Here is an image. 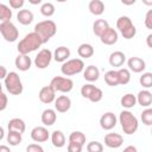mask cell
<instances>
[{
  "label": "cell",
  "mask_w": 152,
  "mask_h": 152,
  "mask_svg": "<svg viewBox=\"0 0 152 152\" xmlns=\"http://www.w3.org/2000/svg\"><path fill=\"white\" fill-rule=\"evenodd\" d=\"M43 44V40L42 38L39 37L38 33H36L34 31L31 32V33H27L18 44L17 49H18V52L20 55H28L30 52L37 50L40 45Z\"/></svg>",
  "instance_id": "obj_1"
},
{
  "label": "cell",
  "mask_w": 152,
  "mask_h": 152,
  "mask_svg": "<svg viewBox=\"0 0 152 152\" xmlns=\"http://www.w3.org/2000/svg\"><path fill=\"white\" fill-rule=\"evenodd\" d=\"M56 31L57 26L52 20H43L37 23L34 26V32L39 34V37L43 40V44L46 43L51 37H53L56 34Z\"/></svg>",
  "instance_id": "obj_2"
},
{
  "label": "cell",
  "mask_w": 152,
  "mask_h": 152,
  "mask_svg": "<svg viewBox=\"0 0 152 152\" xmlns=\"http://www.w3.org/2000/svg\"><path fill=\"white\" fill-rule=\"evenodd\" d=\"M119 121L124 133L126 134H133L138 129V119L129 110H122L119 115Z\"/></svg>",
  "instance_id": "obj_3"
},
{
  "label": "cell",
  "mask_w": 152,
  "mask_h": 152,
  "mask_svg": "<svg viewBox=\"0 0 152 152\" xmlns=\"http://www.w3.org/2000/svg\"><path fill=\"white\" fill-rule=\"evenodd\" d=\"M116 27L119 28V31L121 32L122 37L126 39H131L135 36L137 33V28L133 25L132 20L129 19V17L127 15H121L118 20H116Z\"/></svg>",
  "instance_id": "obj_4"
},
{
  "label": "cell",
  "mask_w": 152,
  "mask_h": 152,
  "mask_svg": "<svg viewBox=\"0 0 152 152\" xmlns=\"http://www.w3.org/2000/svg\"><path fill=\"white\" fill-rule=\"evenodd\" d=\"M5 87L12 95H19L23 93V83L19 75L14 71H10L5 78Z\"/></svg>",
  "instance_id": "obj_5"
},
{
  "label": "cell",
  "mask_w": 152,
  "mask_h": 152,
  "mask_svg": "<svg viewBox=\"0 0 152 152\" xmlns=\"http://www.w3.org/2000/svg\"><path fill=\"white\" fill-rule=\"evenodd\" d=\"M83 69H84L83 61L81 58H74V59H69V61L64 62L61 68V71L65 76H71V75L81 72Z\"/></svg>",
  "instance_id": "obj_6"
},
{
  "label": "cell",
  "mask_w": 152,
  "mask_h": 152,
  "mask_svg": "<svg viewBox=\"0 0 152 152\" xmlns=\"http://www.w3.org/2000/svg\"><path fill=\"white\" fill-rule=\"evenodd\" d=\"M50 86L56 90V91H62V93H69L72 87H74V82L71 78L69 77H63V76H55L51 82Z\"/></svg>",
  "instance_id": "obj_7"
},
{
  "label": "cell",
  "mask_w": 152,
  "mask_h": 152,
  "mask_svg": "<svg viewBox=\"0 0 152 152\" xmlns=\"http://www.w3.org/2000/svg\"><path fill=\"white\" fill-rule=\"evenodd\" d=\"M0 32L7 42H14V40H17V38L19 36L18 28L15 27V25L12 21L0 23Z\"/></svg>",
  "instance_id": "obj_8"
},
{
  "label": "cell",
  "mask_w": 152,
  "mask_h": 152,
  "mask_svg": "<svg viewBox=\"0 0 152 152\" xmlns=\"http://www.w3.org/2000/svg\"><path fill=\"white\" fill-rule=\"evenodd\" d=\"M52 57L53 55L49 49H42L34 58V64L38 69H45L50 64Z\"/></svg>",
  "instance_id": "obj_9"
},
{
  "label": "cell",
  "mask_w": 152,
  "mask_h": 152,
  "mask_svg": "<svg viewBox=\"0 0 152 152\" xmlns=\"http://www.w3.org/2000/svg\"><path fill=\"white\" fill-rule=\"evenodd\" d=\"M115 125H116V116H115L114 113L107 112V113L101 115V118H100V126L103 129L109 131L113 127H115Z\"/></svg>",
  "instance_id": "obj_10"
},
{
  "label": "cell",
  "mask_w": 152,
  "mask_h": 152,
  "mask_svg": "<svg viewBox=\"0 0 152 152\" xmlns=\"http://www.w3.org/2000/svg\"><path fill=\"white\" fill-rule=\"evenodd\" d=\"M104 144L110 148H118L124 144V138L119 133H108L104 137Z\"/></svg>",
  "instance_id": "obj_11"
},
{
  "label": "cell",
  "mask_w": 152,
  "mask_h": 152,
  "mask_svg": "<svg viewBox=\"0 0 152 152\" xmlns=\"http://www.w3.org/2000/svg\"><path fill=\"white\" fill-rule=\"evenodd\" d=\"M38 96L43 103H51L56 97V90L49 84V86H45L40 89Z\"/></svg>",
  "instance_id": "obj_12"
},
{
  "label": "cell",
  "mask_w": 152,
  "mask_h": 152,
  "mask_svg": "<svg viewBox=\"0 0 152 152\" xmlns=\"http://www.w3.org/2000/svg\"><path fill=\"white\" fill-rule=\"evenodd\" d=\"M31 138L36 142H44L49 139V131L43 126H37L31 131Z\"/></svg>",
  "instance_id": "obj_13"
},
{
  "label": "cell",
  "mask_w": 152,
  "mask_h": 152,
  "mask_svg": "<svg viewBox=\"0 0 152 152\" xmlns=\"http://www.w3.org/2000/svg\"><path fill=\"white\" fill-rule=\"evenodd\" d=\"M71 107V100L66 95H61L55 100V108L59 113H65Z\"/></svg>",
  "instance_id": "obj_14"
},
{
  "label": "cell",
  "mask_w": 152,
  "mask_h": 152,
  "mask_svg": "<svg viewBox=\"0 0 152 152\" xmlns=\"http://www.w3.org/2000/svg\"><path fill=\"white\" fill-rule=\"evenodd\" d=\"M127 64H128L129 70H132L133 72H141L146 68L145 61L141 59L140 57H131L127 61Z\"/></svg>",
  "instance_id": "obj_15"
},
{
  "label": "cell",
  "mask_w": 152,
  "mask_h": 152,
  "mask_svg": "<svg viewBox=\"0 0 152 152\" xmlns=\"http://www.w3.org/2000/svg\"><path fill=\"white\" fill-rule=\"evenodd\" d=\"M14 64H15V66H17L19 70L26 71V70H28V69L31 68L32 61H31V58H30L27 55H20V53H19V55L15 57Z\"/></svg>",
  "instance_id": "obj_16"
},
{
  "label": "cell",
  "mask_w": 152,
  "mask_h": 152,
  "mask_svg": "<svg viewBox=\"0 0 152 152\" xmlns=\"http://www.w3.org/2000/svg\"><path fill=\"white\" fill-rule=\"evenodd\" d=\"M100 39H101V42H102L103 44H106V45H113V44H115V43L118 42V32H116L114 28L109 27V28L100 37Z\"/></svg>",
  "instance_id": "obj_17"
},
{
  "label": "cell",
  "mask_w": 152,
  "mask_h": 152,
  "mask_svg": "<svg viewBox=\"0 0 152 152\" xmlns=\"http://www.w3.org/2000/svg\"><path fill=\"white\" fill-rule=\"evenodd\" d=\"M8 131H12V132H18V133H24L25 132V128H26V125L24 122V120L19 119V118H13L8 121Z\"/></svg>",
  "instance_id": "obj_18"
},
{
  "label": "cell",
  "mask_w": 152,
  "mask_h": 152,
  "mask_svg": "<svg viewBox=\"0 0 152 152\" xmlns=\"http://www.w3.org/2000/svg\"><path fill=\"white\" fill-rule=\"evenodd\" d=\"M125 61H126V56L122 51H114L109 56V64L114 68L121 66L125 63Z\"/></svg>",
  "instance_id": "obj_19"
},
{
  "label": "cell",
  "mask_w": 152,
  "mask_h": 152,
  "mask_svg": "<svg viewBox=\"0 0 152 152\" xmlns=\"http://www.w3.org/2000/svg\"><path fill=\"white\" fill-rule=\"evenodd\" d=\"M110 26L108 25V21L104 19H96L93 24V31L97 37H101Z\"/></svg>",
  "instance_id": "obj_20"
},
{
  "label": "cell",
  "mask_w": 152,
  "mask_h": 152,
  "mask_svg": "<svg viewBox=\"0 0 152 152\" xmlns=\"http://www.w3.org/2000/svg\"><path fill=\"white\" fill-rule=\"evenodd\" d=\"M56 119H57V115H56V112L51 108H48V109H44L43 113H42V122L45 125V126H51L56 122Z\"/></svg>",
  "instance_id": "obj_21"
},
{
  "label": "cell",
  "mask_w": 152,
  "mask_h": 152,
  "mask_svg": "<svg viewBox=\"0 0 152 152\" xmlns=\"http://www.w3.org/2000/svg\"><path fill=\"white\" fill-rule=\"evenodd\" d=\"M100 76V70L97 69V66L95 65H88L86 69H84V72H83V77L89 81V82H94L99 78Z\"/></svg>",
  "instance_id": "obj_22"
},
{
  "label": "cell",
  "mask_w": 152,
  "mask_h": 152,
  "mask_svg": "<svg viewBox=\"0 0 152 152\" xmlns=\"http://www.w3.org/2000/svg\"><path fill=\"white\" fill-rule=\"evenodd\" d=\"M70 57V50L66 46H58L53 52V58L56 62H64Z\"/></svg>",
  "instance_id": "obj_23"
},
{
  "label": "cell",
  "mask_w": 152,
  "mask_h": 152,
  "mask_svg": "<svg viewBox=\"0 0 152 152\" xmlns=\"http://www.w3.org/2000/svg\"><path fill=\"white\" fill-rule=\"evenodd\" d=\"M137 101L142 107H148L152 103V93L148 90H140L137 96Z\"/></svg>",
  "instance_id": "obj_24"
},
{
  "label": "cell",
  "mask_w": 152,
  "mask_h": 152,
  "mask_svg": "<svg viewBox=\"0 0 152 152\" xmlns=\"http://www.w3.org/2000/svg\"><path fill=\"white\" fill-rule=\"evenodd\" d=\"M17 19L23 25H28L33 20V13L30 10H20L17 14Z\"/></svg>",
  "instance_id": "obj_25"
},
{
  "label": "cell",
  "mask_w": 152,
  "mask_h": 152,
  "mask_svg": "<svg viewBox=\"0 0 152 152\" xmlns=\"http://www.w3.org/2000/svg\"><path fill=\"white\" fill-rule=\"evenodd\" d=\"M88 8H89L90 13H93L95 15H100L104 11V4L101 0H91L88 5Z\"/></svg>",
  "instance_id": "obj_26"
},
{
  "label": "cell",
  "mask_w": 152,
  "mask_h": 152,
  "mask_svg": "<svg viewBox=\"0 0 152 152\" xmlns=\"http://www.w3.org/2000/svg\"><path fill=\"white\" fill-rule=\"evenodd\" d=\"M77 53L82 58H90L94 55V48L88 43H83L77 48Z\"/></svg>",
  "instance_id": "obj_27"
},
{
  "label": "cell",
  "mask_w": 152,
  "mask_h": 152,
  "mask_svg": "<svg viewBox=\"0 0 152 152\" xmlns=\"http://www.w3.org/2000/svg\"><path fill=\"white\" fill-rule=\"evenodd\" d=\"M104 82L110 86V87H115L119 83V75H118V70H109L104 74Z\"/></svg>",
  "instance_id": "obj_28"
},
{
  "label": "cell",
  "mask_w": 152,
  "mask_h": 152,
  "mask_svg": "<svg viewBox=\"0 0 152 152\" xmlns=\"http://www.w3.org/2000/svg\"><path fill=\"white\" fill-rule=\"evenodd\" d=\"M51 141H52L55 147L61 148L65 145V137L61 131H53L52 135H51Z\"/></svg>",
  "instance_id": "obj_29"
},
{
  "label": "cell",
  "mask_w": 152,
  "mask_h": 152,
  "mask_svg": "<svg viewBox=\"0 0 152 152\" xmlns=\"http://www.w3.org/2000/svg\"><path fill=\"white\" fill-rule=\"evenodd\" d=\"M120 103H121V106L125 107V108H132V107H134L135 103H137V97H135L133 94H125V95L121 97Z\"/></svg>",
  "instance_id": "obj_30"
},
{
  "label": "cell",
  "mask_w": 152,
  "mask_h": 152,
  "mask_svg": "<svg viewBox=\"0 0 152 152\" xmlns=\"http://www.w3.org/2000/svg\"><path fill=\"white\" fill-rule=\"evenodd\" d=\"M12 18V10H10L8 6L5 4H0V20L1 23L4 21H11Z\"/></svg>",
  "instance_id": "obj_31"
},
{
  "label": "cell",
  "mask_w": 152,
  "mask_h": 152,
  "mask_svg": "<svg viewBox=\"0 0 152 152\" xmlns=\"http://www.w3.org/2000/svg\"><path fill=\"white\" fill-rule=\"evenodd\" d=\"M118 75H119V83L120 84H127L131 80V72L128 69L126 68H121L118 70Z\"/></svg>",
  "instance_id": "obj_32"
},
{
  "label": "cell",
  "mask_w": 152,
  "mask_h": 152,
  "mask_svg": "<svg viewBox=\"0 0 152 152\" xmlns=\"http://www.w3.org/2000/svg\"><path fill=\"white\" fill-rule=\"evenodd\" d=\"M7 141H8L10 145H12V146H17V145H19V144L21 142V133L8 131V134H7Z\"/></svg>",
  "instance_id": "obj_33"
},
{
  "label": "cell",
  "mask_w": 152,
  "mask_h": 152,
  "mask_svg": "<svg viewBox=\"0 0 152 152\" xmlns=\"http://www.w3.org/2000/svg\"><path fill=\"white\" fill-rule=\"evenodd\" d=\"M69 141H74V142H78L81 145H84L86 144V135L80 131H75V132L70 133Z\"/></svg>",
  "instance_id": "obj_34"
},
{
  "label": "cell",
  "mask_w": 152,
  "mask_h": 152,
  "mask_svg": "<svg viewBox=\"0 0 152 152\" xmlns=\"http://www.w3.org/2000/svg\"><path fill=\"white\" fill-rule=\"evenodd\" d=\"M40 12L45 17H51L55 13V5L52 2H44L40 6Z\"/></svg>",
  "instance_id": "obj_35"
},
{
  "label": "cell",
  "mask_w": 152,
  "mask_h": 152,
  "mask_svg": "<svg viewBox=\"0 0 152 152\" xmlns=\"http://www.w3.org/2000/svg\"><path fill=\"white\" fill-rule=\"evenodd\" d=\"M139 82L142 87L145 88H151L152 87V72H144L140 78H139Z\"/></svg>",
  "instance_id": "obj_36"
},
{
  "label": "cell",
  "mask_w": 152,
  "mask_h": 152,
  "mask_svg": "<svg viewBox=\"0 0 152 152\" xmlns=\"http://www.w3.org/2000/svg\"><path fill=\"white\" fill-rule=\"evenodd\" d=\"M140 118L142 124H145L146 126H152V108H146L145 110H142Z\"/></svg>",
  "instance_id": "obj_37"
},
{
  "label": "cell",
  "mask_w": 152,
  "mask_h": 152,
  "mask_svg": "<svg viewBox=\"0 0 152 152\" xmlns=\"http://www.w3.org/2000/svg\"><path fill=\"white\" fill-rule=\"evenodd\" d=\"M88 152H103V145L99 141H90L87 145Z\"/></svg>",
  "instance_id": "obj_38"
},
{
  "label": "cell",
  "mask_w": 152,
  "mask_h": 152,
  "mask_svg": "<svg viewBox=\"0 0 152 152\" xmlns=\"http://www.w3.org/2000/svg\"><path fill=\"white\" fill-rule=\"evenodd\" d=\"M95 88H96V87L93 86L91 83H87V84L82 86V88H81V95H82L83 97H86V99H89V96L91 95V93H93V90H94Z\"/></svg>",
  "instance_id": "obj_39"
},
{
  "label": "cell",
  "mask_w": 152,
  "mask_h": 152,
  "mask_svg": "<svg viewBox=\"0 0 152 152\" xmlns=\"http://www.w3.org/2000/svg\"><path fill=\"white\" fill-rule=\"evenodd\" d=\"M102 96H103V93H102V90H101L100 88H97V87H96V88L93 90L91 95L89 96V100H90L91 102H99V101H101Z\"/></svg>",
  "instance_id": "obj_40"
},
{
  "label": "cell",
  "mask_w": 152,
  "mask_h": 152,
  "mask_svg": "<svg viewBox=\"0 0 152 152\" xmlns=\"http://www.w3.org/2000/svg\"><path fill=\"white\" fill-rule=\"evenodd\" d=\"M82 147H83V145H81L78 142L69 141V144H68V152H82Z\"/></svg>",
  "instance_id": "obj_41"
},
{
  "label": "cell",
  "mask_w": 152,
  "mask_h": 152,
  "mask_svg": "<svg viewBox=\"0 0 152 152\" xmlns=\"http://www.w3.org/2000/svg\"><path fill=\"white\" fill-rule=\"evenodd\" d=\"M145 26L148 30H152V8L146 12V15H145Z\"/></svg>",
  "instance_id": "obj_42"
},
{
  "label": "cell",
  "mask_w": 152,
  "mask_h": 152,
  "mask_svg": "<svg viewBox=\"0 0 152 152\" xmlns=\"http://www.w3.org/2000/svg\"><path fill=\"white\" fill-rule=\"evenodd\" d=\"M26 152H44V148L38 144H30L26 147Z\"/></svg>",
  "instance_id": "obj_43"
},
{
  "label": "cell",
  "mask_w": 152,
  "mask_h": 152,
  "mask_svg": "<svg viewBox=\"0 0 152 152\" xmlns=\"http://www.w3.org/2000/svg\"><path fill=\"white\" fill-rule=\"evenodd\" d=\"M7 106V96L4 91H0V110H4Z\"/></svg>",
  "instance_id": "obj_44"
},
{
  "label": "cell",
  "mask_w": 152,
  "mask_h": 152,
  "mask_svg": "<svg viewBox=\"0 0 152 152\" xmlns=\"http://www.w3.org/2000/svg\"><path fill=\"white\" fill-rule=\"evenodd\" d=\"M24 0H10V6L12 8H20L24 5Z\"/></svg>",
  "instance_id": "obj_45"
},
{
  "label": "cell",
  "mask_w": 152,
  "mask_h": 152,
  "mask_svg": "<svg viewBox=\"0 0 152 152\" xmlns=\"http://www.w3.org/2000/svg\"><path fill=\"white\" fill-rule=\"evenodd\" d=\"M8 74H7V71H6V68L4 66V65H0V78H6V76H7Z\"/></svg>",
  "instance_id": "obj_46"
},
{
  "label": "cell",
  "mask_w": 152,
  "mask_h": 152,
  "mask_svg": "<svg viewBox=\"0 0 152 152\" xmlns=\"http://www.w3.org/2000/svg\"><path fill=\"white\" fill-rule=\"evenodd\" d=\"M122 152H137V147L133 146V145H129V146H127L126 148H124Z\"/></svg>",
  "instance_id": "obj_47"
},
{
  "label": "cell",
  "mask_w": 152,
  "mask_h": 152,
  "mask_svg": "<svg viewBox=\"0 0 152 152\" xmlns=\"http://www.w3.org/2000/svg\"><path fill=\"white\" fill-rule=\"evenodd\" d=\"M146 44H147L148 48L152 49V33H150V34L147 36V38H146Z\"/></svg>",
  "instance_id": "obj_48"
},
{
  "label": "cell",
  "mask_w": 152,
  "mask_h": 152,
  "mask_svg": "<svg viewBox=\"0 0 152 152\" xmlns=\"http://www.w3.org/2000/svg\"><path fill=\"white\" fill-rule=\"evenodd\" d=\"M0 152H11V150L6 145H0Z\"/></svg>",
  "instance_id": "obj_49"
},
{
  "label": "cell",
  "mask_w": 152,
  "mask_h": 152,
  "mask_svg": "<svg viewBox=\"0 0 152 152\" xmlns=\"http://www.w3.org/2000/svg\"><path fill=\"white\" fill-rule=\"evenodd\" d=\"M134 2H135V0H122V4L124 5H132Z\"/></svg>",
  "instance_id": "obj_50"
},
{
  "label": "cell",
  "mask_w": 152,
  "mask_h": 152,
  "mask_svg": "<svg viewBox=\"0 0 152 152\" xmlns=\"http://www.w3.org/2000/svg\"><path fill=\"white\" fill-rule=\"evenodd\" d=\"M142 4H145V5L150 6V5H152V0H151V1H148V0H142Z\"/></svg>",
  "instance_id": "obj_51"
},
{
  "label": "cell",
  "mask_w": 152,
  "mask_h": 152,
  "mask_svg": "<svg viewBox=\"0 0 152 152\" xmlns=\"http://www.w3.org/2000/svg\"><path fill=\"white\" fill-rule=\"evenodd\" d=\"M2 138H4V128L1 127L0 128V140H2Z\"/></svg>",
  "instance_id": "obj_52"
},
{
  "label": "cell",
  "mask_w": 152,
  "mask_h": 152,
  "mask_svg": "<svg viewBox=\"0 0 152 152\" xmlns=\"http://www.w3.org/2000/svg\"><path fill=\"white\" fill-rule=\"evenodd\" d=\"M30 2H31V4H39V2H40V0H31Z\"/></svg>",
  "instance_id": "obj_53"
},
{
  "label": "cell",
  "mask_w": 152,
  "mask_h": 152,
  "mask_svg": "<svg viewBox=\"0 0 152 152\" xmlns=\"http://www.w3.org/2000/svg\"><path fill=\"white\" fill-rule=\"evenodd\" d=\"M151 134H152V131H151Z\"/></svg>",
  "instance_id": "obj_54"
}]
</instances>
